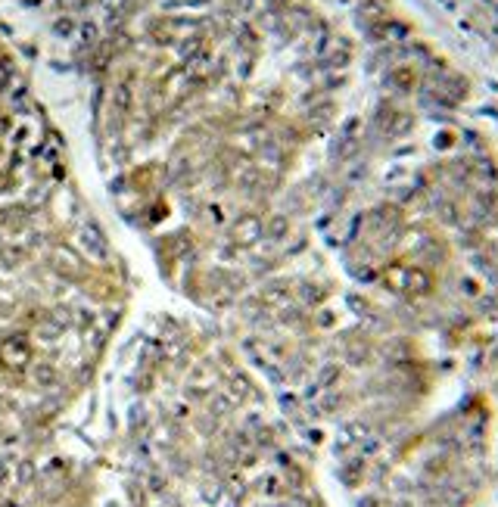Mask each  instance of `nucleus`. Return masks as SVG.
Segmentation results:
<instances>
[{"label": "nucleus", "mask_w": 498, "mask_h": 507, "mask_svg": "<svg viewBox=\"0 0 498 507\" xmlns=\"http://www.w3.org/2000/svg\"><path fill=\"white\" fill-rule=\"evenodd\" d=\"M0 361H4L6 367H22L25 361H29V346H25L22 339H10L0 349Z\"/></svg>", "instance_id": "1"}]
</instances>
